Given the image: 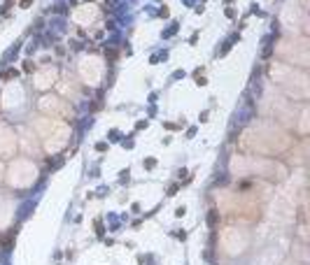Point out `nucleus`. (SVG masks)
<instances>
[{
  "label": "nucleus",
  "mask_w": 310,
  "mask_h": 265,
  "mask_svg": "<svg viewBox=\"0 0 310 265\" xmlns=\"http://www.w3.org/2000/svg\"><path fill=\"white\" fill-rule=\"evenodd\" d=\"M208 221H210V226H215V223H217V209H212V212H210Z\"/></svg>",
  "instance_id": "obj_1"
},
{
  "label": "nucleus",
  "mask_w": 310,
  "mask_h": 265,
  "mask_svg": "<svg viewBox=\"0 0 310 265\" xmlns=\"http://www.w3.org/2000/svg\"><path fill=\"white\" fill-rule=\"evenodd\" d=\"M12 77H19V72H17V70H10V72L5 74V79H12Z\"/></svg>",
  "instance_id": "obj_2"
},
{
  "label": "nucleus",
  "mask_w": 310,
  "mask_h": 265,
  "mask_svg": "<svg viewBox=\"0 0 310 265\" xmlns=\"http://www.w3.org/2000/svg\"><path fill=\"white\" fill-rule=\"evenodd\" d=\"M145 165H147V167H154V165H156V160H154V158H147Z\"/></svg>",
  "instance_id": "obj_3"
},
{
  "label": "nucleus",
  "mask_w": 310,
  "mask_h": 265,
  "mask_svg": "<svg viewBox=\"0 0 310 265\" xmlns=\"http://www.w3.org/2000/svg\"><path fill=\"white\" fill-rule=\"evenodd\" d=\"M96 149H98V151H105V149H107V144H105V142H98V144H96Z\"/></svg>",
  "instance_id": "obj_4"
}]
</instances>
